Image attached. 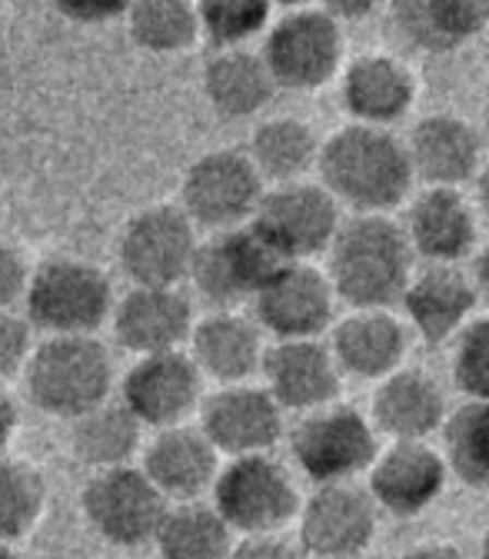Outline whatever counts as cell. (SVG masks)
I'll return each instance as SVG.
<instances>
[{"label":"cell","instance_id":"obj_1","mask_svg":"<svg viewBox=\"0 0 489 559\" xmlns=\"http://www.w3.org/2000/svg\"><path fill=\"white\" fill-rule=\"evenodd\" d=\"M413 247L406 230L386 214H357L346 221L330 247L326 276L349 307L390 310L403 304L413 273Z\"/></svg>","mask_w":489,"mask_h":559},{"label":"cell","instance_id":"obj_2","mask_svg":"<svg viewBox=\"0 0 489 559\" xmlns=\"http://www.w3.org/2000/svg\"><path fill=\"white\" fill-rule=\"evenodd\" d=\"M317 167L336 203H349L360 214H386L399 206L416 180L403 140L383 127L363 123L336 130L323 144Z\"/></svg>","mask_w":489,"mask_h":559},{"label":"cell","instance_id":"obj_3","mask_svg":"<svg viewBox=\"0 0 489 559\" xmlns=\"http://www.w3.org/2000/svg\"><path fill=\"white\" fill-rule=\"evenodd\" d=\"M114 383V357L97 336H44L24 370L27 400L70 424L107 406Z\"/></svg>","mask_w":489,"mask_h":559},{"label":"cell","instance_id":"obj_4","mask_svg":"<svg viewBox=\"0 0 489 559\" xmlns=\"http://www.w3.org/2000/svg\"><path fill=\"white\" fill-rule=\"evenodd\" d=\"M117 307L110 276L74 257H50L31 273L24 317L44 336H97Z\"/></svg>","mask_w":489,"mask_h":559},{"label":"cell","instance_id":"obj_5","mask_svg":"<svg viewBox=\"0 0 489 559\" xmlns=\"http://www.w3.org/2000/svg\"><path fill=\"white\" fill-rule=\"evenodd\" d=\"M214 510L240 536H279L300 520V489L290 469L270 453L230 460L214 483Z\"/></svg>","mask_w":489,"mask_h":559},{"label":"cell","instance_id":"obj_6","mask_svg":"<svg viewBox=\"0 0 489 559\" xmlns=\"http://www.w3.org/2000/svg\"><path fill=\"white\" fill-rule=\"evenodd\" d=\"M193 221L180 206H144L123 224L117 240V263L133 287H183L190 284L200 250Z\"/></svg>","mask_w":489,"mask_h":559},{"label":"cell","instance_id":"obj_7","mask_svg":"<svg viewBox=\"0 0 489 559\" xmlns=\"http://www.w3.org/2000/svg\"><path fill=\"white\" fill-rule=\"evenodd\" d=\"M266 197V180L243 151H210L180 180V210L193 227L227 234L253 224Z\"/></svg>","mask_w":489,"mask_h":559},{"label":"cell","instance_id":"obj_8","mask_svg":"<svg viewBox=\"0 0 489 559\" xmlns=\"http://www.w3.org/2000/svg\"><path fill=\"white\" fill-rule=\"evenodd\" d=\"M276 91H317L343 67V24L326 8H297L270 24L260 50Z\"/></svg>","mask_w":489,"mask_h":559},{"label":"cell","instance_id":"obj_9","mask_svg":"<svg viewBox=\"0 0 489 559\" xmlns=\"http://www.w3.org/2000/svg\"><path fill=\"white\" fill-rule=\"evenodd\" d=\"M290 456L317 486L354 483L380 456L377 427L354 406H323L290 430Z\"/></svg>","mask_w":489,"mask_h":559},{"label":"cell","instance_id":"obj_10","mask_svg":"<svg viewBox=\"0 0 489 559\" xmlns=\"http://www.w3.org/2000/svg\"><path fill=\"white\" fill-rule=\"evenodd\" d=\"M81 510L104 543L140 549L157 539L170 503L140 466H120L100 469L84 483Z\"/></svg>","mask_w":489,"mask_h":559},{"label":"cell","instance_id":"obj_11","mask_svg":"<svg viewBox=\"0 0 489 559\" xmlns=\"http://www.w3.org/2000/svg\"><path fill=\"white\" fill-rule=\"evenodd\" d=\"M253 227L284 263H307L330 253L343 221L336 197L323 183L300 180L266 190Z\"/></svg>","mask_w":489,"mask_h":559},{"label":"cell","instance_id":"obj_12","mask_svg":"<svg viewBox=\"0 0 489 559\" xmlns=\"http://www.w3.org/2000/svg\"><path fill=\"white\" fill-rule=\"evenodd\" d=\"M284 266L276 250L257 234L253 224L206 237L196 250L190 284L203 304L214 310H234L253 304L266 280Z\"/></svg>","mask_w":489,"mask_h":559},{"label":"cell","instance_id":"obj_13","mask_svg":"<svg viewBox=\"0 0 489 559\" xmlns=\"http://www.w3.org/2000/svg\"><path fill=\"white\" fill-rule=\"evenodd\" d=\"M203 373L193 357L177 354L140 357L120 380V403L140 419V427L174 430L203 406Z\"/></svg>","mask_w":489,"mask_h":559},{"label":"cell","instance_id":"obj_14","mask_svg":"<svg viewBox=\"0 0 489 559\" xmlns=\"http://www.w3.org/2000/svg\"><path fill=\"white\" fill-rule=\"evenodd\" d=\"M380 507L367 486L330 483L300 510V543L317 559H360L377 536Z\"/></svg>","mask_w":489,"mask_h":559},{"label":"cell","instance_id":"obj_15","mask_svg":"<svg viewBox=\"0 0 489 559\" xmlns=\"http://www.w3.org/2000/svg\"><path fill=\"white\" fill-rule=\"evenodd\" d=\"M284 406L266 386H220L200 406V430L217 447V453L240 460L270 453L284 437Z\"/></svg>","mask_w":489,"mask_h":559},{"label":"cell","instance_id":"obj_16","mask_svg":"<svg viewBox=\"0 0 489 559\" xmlns=\"http://www.w3.org/2000/svg\"><path fill=\"white\" fill-rule=\"evenodd\" d=\"M333 284L310 263H284L253 300V320L276 340H317L333 323Z\"/></svg>","mask_w":489,"mask_h":559},{"label":"cell","instance_id":"obj_17","mask_svg":"<svg viewBox=\"0 0 489 559\" xmlns=\"http://www.w3.org/2000/svg\"><path fill=\"white\" fill-rule=\"evenodd\" d=\"M193 304L180 287H130L110 317L114 340L140 357L177 354L193 336Z\"/></svg>","mask_w":489,"mask_h":559},{"label":"cell","instance_id":"obj_18","mask_svg":"<svg viewBox=\"0 0 489 559\" xmlns=\"http://www.w3.org/2000/svg\"><path fill=\"white\" fill-rule=\"evenodd\" d=\"M263 386L270 396L297 413H317L333 406L339 393V364L320 340H276L263 357Z\"/></svg>","mask_w":489,"mask_h":559},{"label":"cell","instance_id":"obj_19","mask_svg":"<svg viewBox=\"0 0 489 559\" xmlns=\"http://www.w3.org/2000/svg\"><path fill=\"white\" fill-rule=\"evenodd\" d=\"M450 463L430 443H393L370 469V497L380 513L419 516L427 513L446 489Z\"/></svg>","mask_w":489,"mask_h":559},{"label":"cell","instance_id":"obj_20","mask_svg":"<svg viewBox=\"0 0 489 559\" xmlns=\"http://www.w3.org/2000/svg\"><path fill=\"white\" fill-rule=\"evenodd\" d=\"M140 469L167 497V503H200L203 493H214L220 476V453L200 427H174L154 433L140 453Z\"/></svg>","mask_w":489,"mask_h":559},{"label":"cell","instance_id":"obj_21","mask_svg":"<svg viewBox=\"0 0 489 559\" xmlns=\"http://www.w3.org/2000/svg\"><path fill=\"white\" fill-rule=\"evenodd\" d=\"M406 151L413 174L427 187H453L476 180L482 170V136L479 130L453 114H430L409 130Z\"/></svg>","mask_w":489,"mask_h":559},{"label":"cell","instance_id":"obj_22","mask_svg":"<svg viewBox=\"0 0 489 559\" xmlns=\"http://www.w3.org/2000/svg\"><path fill=\"white\" fill-rule=\"evenodd\" d=\"M190 357L203 380H217L220 386H240L263 370V330L257 320L237 310H214L196 320L190 336Z\"/></svg>","mask_w":489,"mask_h":559},{"label":"cell","instance_id":"obj_23","mask_svg":"<svg viewBox=\"0 0 489 559\" xmlns=\"http://www.w3.org/2000/svg\"><path fill=\"white\" fill-rule=\"evenodd\" d=\"M343 107L363 127H390L403 120L416 100L413 70L393 53H363L343 70Z\"/></svg>","mask_w":489,"mask_h":559},{"label":"cell","instance_id":"obj_24","mask_svg":"<svg viewBox=\"0 0 489 559\" xmlns=\"http://www.w3.org/2000/svg\"><path fill=\"white\" fill-rule=\"evenodd\" d=\"M406 240L416 257L453 266L476 243V214L453 187H427L406 210Z\"/></svg>","mask_w":489,"mask_h":559},{"label":"cell","instance_id":"obj_25","mask_svg":"<svg viewBox=\"0 0 489 559\" xmlns=\"http://www.w3.org/2000/svg\"><path fill=\"white\" fill-rule=\"evenodd\" d=\"M476 280L460 273L456 266H437L430 263L419 270L403 297V310L409 326L427 343H443L450 336H460L473 320L476 310Z\"/></svg>","mask_w":489,"mask_h":559},{"label":"cell","instance_id":"obj_26","mask_svg":"<svg viewBox=\"0 0 489 559\" xmlns=\"http://www.w3.org/2000/svg\"><path fill=\"white\" fill-rule=\"evenodd\" d=\"M443 386L424 370H396L373 396V427L393 443H427L430 433L446 427Z\"/></svg>","mask_w":489,"mask_h":559},{"label":"cell","instance_id":"obj_27","mask_svg":"<svg viewBox=\"0 0 489 559\" xmlns=\"http://www.w3.org/2000/svg\"><path fill=\"white\" fill-rule=\"evenodd\" d=\"M330 349L339 370L360 380H386L403 370L409 333L390 310H357L333 326Z\"/></svg>","mask_w":489,"mask_h":559},{"label":"cell","instance_id":"obj_28","mask_svg":"<svg viewBox=\"0 0 489 559\" xmlns=\"http://www.w3.org/2000/svg\"><path fill=\"white\" fill-rule=\"evenodd\" d=\"M396 37L419 53H453L489 31V4L476 0H399L390 8Z\"/></svg>","mask_w":489,"mask_h":559},{"label":"cell","instance_id":"obj_29","mask_svg":"<svg viewBox=\"0 0 489 559\" xmlns=\"http://www.w3.org/2000/svg\"><path fill=\"white\" fill-rule=\"evenodd\" d=\"M276 94L270 67L253 50H217L203 67V97L224 120L257 117Z\"/></svg>","mask_w":489,"mask_h":559},{"label":"cell","instance_id":"obj_30","mask_svg":"<svg viewBox=\"0 0 489 559\" xmlns=\"http://www.w3.org/2000/svg\"><path fill=\"white\" fill-rule=\"evenodd\" d=\"M70 453L94 473L133 466L144 453V427L123 403H107L70 424Z\"/></svg>","mask_w":489,"mask_h":559},{"label":"cell","instance_id":"obj_31","mask_svg":"<svg viewBox=\"0 0 489 559\" xmlns=\"http://www.w3.org/2000/svg\"><path fill=\"white\" fill-rule=\"evenodd\" d=\"M320 144L310 123L297 117H273L263 120L250 136V160L260 170L263 180H273V187L300 183L303 174L320 164Z\"/></svg>","mask_w":489,"mask_h":559},{"label":"cell","instance_id":"obj_32","mask_svg":"<svg viewBox=\"0 0 489 559\" xmlns=\"http://www.w3.org/2000/svg\"><path fill=\"white\" fill-rule=\"evenodd\" d=\"M234 536L214 503H174L154 546L160 559H230Z\"/></svg>","mask_w":489,"mask_h":559},{"label":"cell","instance_id":"obj_33","mask_svg":"<svg viewBox=\"0 0 489 559\" xmlns=\"http://www.w3.org/2000/svg\"><path fill=\"white\" fill-rule=\"evenodd\" d=\"M130 40L147 53H183L200 40V11L183 0H140L123 14Z\"/></svg>","mask_w":489,"mask_h":559},{"label":"cell","instance_id":"obj_34","mask_svg":"<svg viewBox=\"0 0 489 559\" xmlns=\"http://www.w3.org/2000/svg\"><path fill=\"white\" fill-rule=\"evenodd\" d=\"M47 510V483L40 469L21 456L0 453V543H17L34 533Z\"/></svg>","mask_w":489,"mask_h":559},{"label":"cell","instance_id":"obj_35","mask_svg":"<svg viewBox=\"0 0 489 559\" xmlns=\"http://www.w3.org/2000/svg\"><path fill=\"white\" fill-rule=\"evenodd\" d=\"M446 463L473 489H489V403L466 400L443 427Z\"/></svg>","mask_w":489,"mask_h":559},{"label":"cell","instance_id":"obj_36","mask_svg":"<svg viewBox=\"0 0 489 559\" xmlns=\"http://www.w3.org/2000/svg\"><path fill=\"white\" fill-rule=\"evenodd\" d=\"M200 37L217 50H243L247 40L270 31L273 8L263 0H210L196 4Z\"/></svg>","mask_w":489,"mask_h":559},{"label":"cell","instance_id":"obj_37","mask_svg":"<svg viewBox=\"0 0 489 559\" xmlns=\"http://www.w3.org/2000/svg\"><path fill=\"white\" fill-rule=\"evenodd\" d=\"M453 380L469 400L489 403V317L473 320L453 349Z\"/></svg>","mask_w":489,"mask_h":559},{"label":"cell","instance_id":"obj_38","mask_svg":"<svg viewBox=\"0 0 489 559\" xmlns=\"http://www.w3.org/2000/svg\"><path fill=\"white\" fill-rule=\"evenodd\" d=\"M34 349H37V343H34L31 320L14 310L0 313V383L24 373L34 357Z\"/></svg>","mask_w":489,"mask_h":559},{"label":"cell","instance_id":"obj_39","mask_svg":"<svg viewBox=\"0 0 489 559\" xmlns=\"http://www.w3.org/2000/svg\"><path fill=\"white\" fill-rule=\"evenodd\" d=\"M31 266L24 260V253L11 243H0V313L14 310V304H21L27 297L31 287Z\"/></svg>","mask_w":489,"mask_h":559},{"label":"cell","instance_id":"obj_40","mask_svg":"<svg viewBox=\"0 0 489 559\" xmlns=\"http://www.w3.org/2000/svg\"><path fill=\"white\" fill-rule=\"evenodd\" d=\"M230 559H300V552L284 536H247L234 546Z\"/></svg>","mask_w":489,"mask_h":559},{"label":"cell","instance_id":"obj_41","mask_svg":"<svg viewBox=\"0 0 489 559\" xmlns=\"http://www.w3.org/2000/svg\"><path fill=\"white\" fill-rule=\"evenodd\" d=\"M17 424H21V413H17V403L11 396V390L0 383V453H8L14 433H17Z\"/></svg>","mask_w":489,"mask_h":559},{"label":"cell","instance_id":"obj_42","mask_svg":"<svg viewBox=\"0 0 489 559\" xmlns=\"http://www.w3.org/2000/svg\"><path fill=\"white\" fill-rule=\"evenodd\" d=\"M399 559H466L456 546L446 543H427V546H416L409 552H403Z\"/></svg>","mask_w":489,"mask_h":559},{"label":"cell","instance_id":"obj_43","mask_svg":"<svg viewBox=\"0 0 489 559\" xmlns=\"http://www.w3.org/2000/svg\"><path fill=\"white\" fill-rule=\"evenodd\" d=\"M326 11H330L339 24H349V21H360V17L377 14L380 8H377V4H326Z\"/></svg>","mask_w":489,"mask_h":559},{"label":"cell","instance_id":"obj_44","mask_svg":"<svg viewBox=\"0 0 489 559\" xmlns=\"http://www.w3.org/2000/svg\"><path fill=\"white\" fill-rule=\"evenodd\" d=\"M473 280H476V287L489 297V243L476 253V266H473Z\"/></svg>","mask_w":489,"mask_h":559},{"label":"cell","instance_id":"obj_45","mask_svg":"<svg viewBox=\"0 0 489 559\" xmlns=\"http://www.w3.org/2000/svg\"><path fill=\"white\" fill-rule=\"evenodd\" d=\"M476 197H479L482 214L489 217V160L482 164V170H479V177H476Z\"/></svg>","mask_w":489,"mask_h":559},{"label":"cell","instance_id":"obj_46","mask_svg":"<svg viewBox=\"0 0 489 559\" xmlns=\"http://www.w3.org/2000/svg\"><path fill=\"white\" fill-rule=\"evenodd\" d=\"M0 559H21L11 543H0Z\"/></svg>","mask_w":489,"mask_h":559},{"label":"cell","instance_id":"obj_47","mask_svg":"<svg viewBox=\"0 0 489 559\" xmlns=\"http://www.w3.org/2000/svg\"><path fill=\"white\" fill-rule=\"evenodd\" d=\"M479 559H489V533H486L482 543H479Z\"/></svg>","mask_w":489,"mask_h":559},{"label":"cell","instance_id":"obj_48","mask_svg":"<svg viewBox=\"0 0 489 559\" xmlns=\"http://www.w3.org/2000/svg\"><path fill=\"white\" fill-rule=\"evenodd\" d=\"M486 123H489V91H486Z\"/></svg>","mask_w":489,"mask_h":559}]
</instances>
